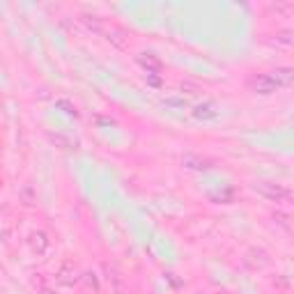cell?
<instances>
[{
    "mask_svg": "<svg viewBox=\"0 0 294 294\" xmlns=\"http://www.w3.org/2000/svg\"><path fill=\"white\" fill-rule=\"evenodd\" d=\"M39 294H57V292H55V290H49V287H41Z\"/></svg>",
    "mask_w": 294,
    "mask_h": 294,
    "instance_id": "obj_16",
    "label": "cell"
},
{
    "mask_svg": "<svg viewBox=\"0 0 294 294\" xmlns=\"http://www.w3.org/2000/svg\"><path fill=\"white\" fill-rule=\"evenodd\" d=\"M55 280L57 283H62V285H76L78 280H81V276H78V269H76V264L74 262H62L60 264V269H57V274H55Z\"/></svg>",
    "mask_w": 294,
    "mask_h": 294,
    "instance_id": "obj_2",
    "label": "cell"
},
{
    "mask_svg": "<svg viewBox=\"0 0 294 294\" xmlns=\"http://www.w3.org/2000/svg\"><path fill=\"white\" fill-rule=\"evenodd\" d=\"M18 196H21L23 204H33V202H37V193L33 191V186H23L21 191H18Z\"/></svg>",
    "mask_w": 294,
    "mask_h": 294,
    "instance_id": "obj_10",
    "label": "cell"
},
{
    "mask_svg": "<svg viewBox=\"0 0 294 294\" xmlns=\"http://www.w3.org/2000/svg\"><path fill=\"white\" fill-rule=\"evenodd\" d=\"M253 191L257 196L264 198V200H269V202L285 204L292 200V191H290L285 184H276V182H255Z\"/></svg>",
    "mask_w": 294,
    "mask_h": 294,
    "instance_id": "obj_1",
    "label": "cell"
},
{
    "mask_svg": "<svg viewBox=\"0 0 294 294\" xmlns=\"http://www.w3.org/2000/svg\"><path fill=\"white\" fill-rule=\"evenodd\" d=\"M251 88H253V92H257V94H271V92L278 90L276 81L271 78V74H260V76H255L253 81H251Z\"/></svg>",
    "mask_w": 294,
    "mask_h": 294,
    "instance_id": "obj_3",
    "label": "cell"
},
{
    "mask_svg": "<svg viewBox=\"0 0 294 294\" xmlns=\"http://www.w3.org/2000/svg\"><path fill=\"white\" fill-rule=\"evenodd\" d=\"M30 244H33V251L37 255H44L46 251H49V246H51V241H49V237H46V232H35L33 237H30Z\"/></svg>",
    "mask_w": 294,
    "mask_h": 294,
    "instance_id": "obj_9",
    "label": "cell"
},
{
    "mask_svg": "<svg viewBox=\"0 0 294 294\" xmlns=\"http://www.w3.org/2000/svg\"><path fill=\"white\" fill-rule=\"evenodd\" d=\"M83 280L88 283V287H94V292H99V280H97V274H92V271H88V274H83Z\"/></svg>",
    "mask_w": 294,
    "mask_h": 294,
    "instance_id": "obj_13",
    "label": "cell"
},
{
    "mask_svg": "<svg viewBox=\"0 0 294 294\" xmlns=\"http://www.w3.org/2000/svg\"><path fill=\"white\" fill-rule=\"evenodd\" d=\"M55 106H57V108H65V113H67V115H74V117L78 115L76 106H74L72 101H67V99H57V101H55Z\"/></svg>",
    "mask_w": 294,
    "mask_h": 294,
    "instance_id": "obj_12",
    "label": "cell"
},
{
    "mask_svg": "<svg viewBox=\"0 0 294 294\" xmlns=\"http://www.w3.org/2000/svg\"><path fill=\"white\" fill-rule=\"evenodd\" d=\"M191 115H193L196 120H200V122H209V120H216V117H219V110H216V104L204 101V104H198Z\"/></svg>",
    "mask_w": 294,
    "mask_h": 294,
    "instance_id": "obj_5",
    "label": "cell"
},
{
    "mask_svg": "<svg viewBox=\"0 0 294 294\" xmlns=\"http://www.w3.org/2000/svg\"><path fill=\"white\" fill-rule=\"evenodd\" d=\"M274 219H276V223L278 225H283L285 230H290V216L287 214H280V212H276L274 214Z\"/></svg>",
    "mask_w": 294,
    "mask_h": 294,
    "instance_id": "obj_15",
    "label": "cell"
},
{
    "mask_svg": "<svg viewBox=\"0 0 294 294\" xmlns=\"http://www.w3.org/2000/svg\"><path fill=\"white\" fill-rule=\"evenodd\" d=\"M182 164L186 165V168H191V170H209L214 165V161L200 154H184L182 156Z\"/></svg>",
    "mask_w": 294,
    "mask_h": 294,
    "instance_id": "obj_4",
    "label": "cell"
},
{
    "mask_svg": "<svg viewBox=\"0 0 294 294\" xmlns=\"http://www.w3.org/2000/svg\"><path fill=\"white\" fill-rule=\"evenodd\" d=\"M269 74H271V78L276 81L278 90H280V88H287V85H292V81H294V69L292 67H278V69H274V72H269Z\"/></svg>",
    "mask_w": 294,
    "mask_h": 294,
    "instance_id": "obj_6",
    "label": "cell"
},
{
    "mask_svg": "<svg viewBox=\"0 0 294 294\" xmlns=\"http://www.w3.org/2000/svg\"><path fill=\"white\" fill-rule=\"evenodd\" d=\"M104 37H106L113 46H117V49H124L127 46V35H124V30H120V28H115V25H110V28H104Z\"/></svg>",
    "mask_w": 294,
    "mask_h": 294,
    "instance_id": "obj_7",
    "label": "cell"
},
{
    "mask_svg": "<svg viewBox=\"0 0 294 294\" xmlns=\"http://www.w3.org/2000/svg\"><path fill=\"white\" fill-rule=\"evenodd\" d=\"M138 62L147 69V76H149V74H159L161 72V67H164L161 65V60H159L154 53H138Z\"/></svg>",
    "mask_w": 294,
    "mask_h": 294,
    "instance_id": "obj_8",
    "label": "cell"
},
{
    "mask_svg": "<svg viewBox=\"0 0 294 294\" xmlns=\"http://www.w3.org/2000/svg\"><path fill=\"white\" fill-rule=\"evenodd\" d=\"M220 294H228V292H220Z\"/></svg>",
    "mask_w": 294,
    "mask_h": 294,
    "instance_id": "obj_17",
    "label": "cell"
},
{
    "mask_svg": "<svg viewBox=\"0 0 294 294\" xmlns=\"http://www.w3.org/2000/svg\"><path fill=\"white\" fill-rule=\"evenodd\" d=\"M164 106L180 108V110H184V108H186L188 104H186V99H164Z\"/></svg>",
    "mask_w": 294,
    "mask_h": 294,
    "instance_id": "obj_14",
    "label": "cell"
},
{
    "mask_svg": "<svg viewBox=\"0 0 294 294\" xmlns=\"http://www.w3.org/2000/svg\"><path fill=\"white\" fill-rule=\"evenodd\" d=\"M276 44H278V46H292V30L276 33Z\"/></svg>",
    "mask_w": 294,
    "mask_h": 294,
    "instance_id": "obj_11",
    "label": "cell"
}]
</instances>
